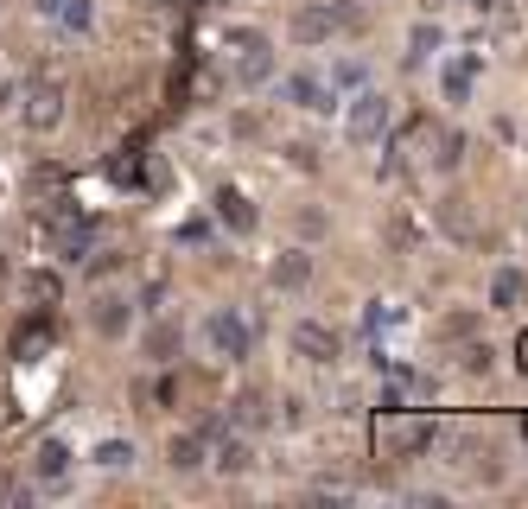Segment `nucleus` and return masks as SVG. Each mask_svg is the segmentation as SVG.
Segmentation results:
<instances>
[{"label":"nucleus","mask_w":528,"mask_h":509,"mask_svg":"<svg viewBox=\"0 0 528 509\" xmlns=\"http://www.w3.org/2000/svg\"><path fill=\"white\" fill-rule=\"evenodd\" d=\"M64 465H70V452H64L58 440H45V446H39V471H45V478H58Z\"/></svg>","instance_id":"obj_11"},{"label":"nucleus","mask_w":528,"mask_h":509,"mask_svg":"<svg viewBox=\"0 0 528 509\" xmlns=\"http://www.w3.org/2000/svg\"><path fill=\"white\" fill-rule=\"evenodd\" d=\"M293 350H299V357H312V363H331V357H338V331H331V325H299L293 331Z\"/></svg>","instance_id":"obj_2"},{"label":"nucleus","mask_w":528,"mask_h":509,"mask_svg":"<svg viewBox=\"0 0 528 509\" xmlns=\"http://www.w3.org/2000/svg\"><path fill=\"white\" fill-rule=\"evenodd\" d=\"M471 331H478V319H471V312H459V319H446V338H471Z\"/></svg>","instance_id":"obj_15"},{"label":"nucleus","mask_w":528,"mask_h":509,"mask_svg":"<svg viewBox=\"0 0 528 509\" xmlns=\"http://www.w3.org/2000/svg\"><path fill=\"white\" fill-rule=\"evenodd\" d=\"M306 280H312V261L299 255V249H287V255L274 261V287H287V293H293V287H306Z\"/></svg>","instance_id":"obj_7"},{"label":"nucleus","mask_w":528,"mask_h":509,"mask_svg":"<svg viewBox=\"0 0 528 509\" xmlns=\"http://www.w3.org/2000/svg\"><path fill=\"white\" fill-rule=\"evenodd\" d=\"M172 465H179V471L204 465V433H179V440H172Z\"/></svg>","instance_id":"obj_9"},{"label":"nucleus","mask_w":528,"mask_h":509,"mask_svg":"<svg viewBox=\"0 0 528 509\" xmlns=\"http://www.w3.org/2000/svg\"><path fill=\"white\" fill-rule=\"evenodd\" d=\"M490 293H497V306H516L522 300V274H497V287H490Z\"/></svg>","instance_id":"obj_12"},{"label":"nucleus","mask_w":528,"mask_h":509,"mask_svg":"<svg viewBox=\"0 0 528 509\" xmlns=\"http://www.w3.org/2000/svg\"><path fill=\"white\" fill-rule=\"evenodd\" d=\"M147 350H153V357L166 363L172 350H179V325H172V319H166V325H153V338H147Z\"/></svg>","instance_id":"obj_10"},{"label":"nucleus","mask_w":528,"mask_h":509,"mask_svg":"<svg viewBox=\"0 0 528 509\" xmlns=\"http://www.w3.org/2000/svg\"><path fill=\"white\" fill-rule=\"evenodd\" d=\"M344 20H350L344 7H312V13H299V20H293V32H299V39H325V32H338Z\"/></svg>","instance_id":"obj_4"},{"label":"nucleus","mask_w":528,"mask_h":509,"mask_svg":"<svg viewBox=\"0 0 528 509\" xmlns=\"http://www.w3.org/2000/svg\"><path fill=\"white\" fill-rule=\"evenodd\" d=\"M217 217L230 223V230H249V223H255V210H249V198H242L236 185H223V191H217Z\"/></svg>","instance_id":"obj_6"},{"label":"nucleus","mask_w":528,"mask_h":509,"mask_svg":"<svg viewBox=\"0 0 528 509\" xmlns=\"http://www.w3.org/2000/svg\"><path fill=\"white\" fill-rule=\"evenodd\" d=\"M128 459H134V452L121 446V440H109V446H102V465H128Z\"/></svg>","instance_id":"obj_16"},{"label":"nucleus","mask_w":528,"mask_h":509,"mask_svg":"<svg viewBox=\"0 0 528 509\" xmlns=\"http://www.w3.org/2000/svg\"><path fill=\"white\" fill-rule=\"evenodd\" d=\"M210 338H217L223 357H242V350H249V331H242L236 312H217V319H210Z\"/></svg>","instance_id":"obj_5"},{"label":"nucleus","mask_w":528,"mask_h":509,"mask_svg":"<svg viewBox=\"0 0 528 509\" xmlns=\"http://www.w3.org/2000/svg\"><path fill=\"white\" fill-rule=\"evenodd\" d=\"M0 280H7V261H0Z\"/></svg>","instance_id":"obj_18"},{"label":"nucleus","mask_w":528,"mask_h":509,"mask_svg":"<svg viewBox=\"0 0 528 509\" xmlns=\"http://www.w3.org/2000/svg\"><path fill=\"white\" fill-rule=\"evenodd\" d=\"M90 325L102 331V338H121V331H128V300H121V293H96Z\"/></svg>","instance_id":"obj_3"},{"label":"nucleus","mask_w":528,"mask_h":509,"mask_svg":"<svg viewBox=\"0 0 528 509\" xmlns=\"http://www.w3.org/2000/svg\"><path fill=\"white\" fill-rule=\"evenodd\" d=\"M516 363H522V370H528V338H522V357H516Z\"/></svg>","instance_id":"obj_17"},{"label":"nucleus","mask_w":528,"mask_h":509,"mask_svg":"<svg viewBox=\"0 0 528 509\" xmlns=\"http://www.w3.org/2000/svg\"><path fill=\"white\" fill-rule=\"evenodd\" d=\"M293 96H299V102H306V109H325V90H319V83H306V77H299V83H293Z\"/></svg>","instance_id":"obj_13"},{"label":"nucleus","mask_w":528,"mask_h":509,"mask_svg":"<svg viewBox=\"0 0 528 509\" xmlns=\"http://www.w3.org/2000/svg\"><path fill=\"white\" fill-rule=\"evenodd\" d=\"M490 357H497L490 344H465V370H490Z\"/></svg>","instance_id":"obj_14"},{"label":"nucleus","mask_w":528,"mask_h":509,"mask_svg":"<svg viewBox=\"0 0 528 509\" xmlns=\"http://www.w3.org/2000/svg\"><path fill=\"white\" fill-rule=\"evenodd\" d=\"M58 115H64V90H58V83H45V77H32V109H26V121L45 134Z\"/></svg>","instance_id":"obj_1"},{"label":"nucleus","mask_w":528,"mask_h":509,"mask_svg":"<svg viewBox=\"0 0 528 509\" xmlns=\"http://www.w3.org/2000/svg\"><path fill=\"white\" fill-rule=\"evenodd\" d=\"M382 115H389V102H382V96H363V109L350 115V134H357V140H369V134L382 128Z\"/></svg>","instance_id":"obj_8"}]
</instances>
